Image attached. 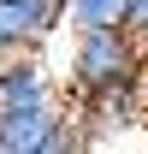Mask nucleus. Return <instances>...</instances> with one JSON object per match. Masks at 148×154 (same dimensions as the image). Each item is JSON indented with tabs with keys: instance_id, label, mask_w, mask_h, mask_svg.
Here are the masks:
<instances>
[{
	"instance_id": "nucleus-1",
	"label": "nucleus",
	"mask_w": 148,
	"mask_h": 154,
	"mask_svg": "<svg viewBox=\"0 0 148 154\" xmlns=\"http://www.w3.org/2000/svg\"><path fill=\"white\" fill-rule=\"evenodd\" d=\"M59 83L71 107L89 95H107V89H125V83H148V48L130 30H77L65 36Z\"/></svg>"
},
{
	"instance_id": "nucleus-2",
	"label": "nucleus",
	"mask_w": 148,
	"mask_h": 154,
	"mask_svg": "<svg viewBox=\"0 0 148 154\" xmlns=\"http://www.w3.org/2000/svg\"><path fill=\"white\" fill-rule=\"evenodd\" d=\"M65 36V0H0V54H48Z\"/></svg>"
},
{
	"instance_id": "nucleus-3",
	"label": "nucleus",
	"mask_w": 148,
	"mask_h": 154,
	"mask_svg": "<svg viewBox=\"0 0 148 154\" xmlns=\"http://www.w3.org/2000/svg\"><path fill=\"white\" fill-rule=\"evenodd\" d=\"M65 119H71V101H65V107H36V113H6L0 119V142H6V154H30V148H42Z\"/></svg>"
},
{
	"instance_id": "nucleus-4",
	"label": "nucleus",
	"mask_w": 148,
	"mask_h": 154,
	"mask_svg": "<svg viewBox=\"0 0 148 154\" xmlns=\"http://www.w3.org/2000/svg\"><path fill=\"white\" fill-rule=\"evenodd\" d=\"M130 0H65V36L77 30H125Z\"/></svg>"
},
{
	"instance_id": "nucleus-5",
	"label": "nucleus",
	"mask_w": 148,
	"mask_h": 154,
	"mask_svg": "<svg viewBox=\"0 0 148 154\" xmlns=\"http://www.w3.org/2000/svg\"><path fill=\"white\" fill-rule=\"evenodd\" d=\"M30 154H95V148H89V136H83V125H77V119H65V125H59L42 148H30Z\"/></svg>"
},
{
	"instance_id": "nucleus-6",
	"label": "nucleus",
	"mask_w": 148,
	"mask_h": 154,
	"mask_svg": "<svg viewBox=\"0 0 148 154\" xmlns=\"http://www.w3.org/2000/svg\"><path fill=\"white\" fill-rule=\"evenodd\" d=\"M125 30H130V36H136V42L148 48V0H130V12H125Z\"/></svg>"
},
{
	"instance_id": "nucleus-7",
	"label": "nucleus",
	"mask_w": 148,
	"mask_h": 154,
	"mask_svg": "<svg viewBox=\"0 0 148 154\" xmlns=\"http://www.w3.org/2000/svg\"><path fill=\"white\" fill-rule=\"evenodd\" d=\"M24 54H0V83H6V77H12V65H18Z\"/></svg>"
},
{
	"instance_id": "nucleus-8",
	"label": "nucleus",
	"mask_w": 148,
	"mask_h": 154,
	"mask_svg": "<svg viewBox=\"0 0 148 154\" xmlns=\"http://www.w3.org/2000/svg\"><path fill=\"white\" fill-rule=\"evenodd\" d=\"M0 154H6V142H0Z\"/></svg>"
}]
</instances>
